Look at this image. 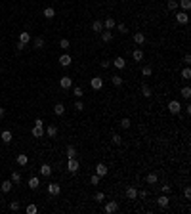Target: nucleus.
Masks as SVG:
<instances>
[{"label": "nucleus", "instance_id": "37", "mask_svg": "<svg viewBox=\"0 0 191 214\" xmlns=\"http://www.w3.org/2000/svg\"><path fill=\"white\" fill-rule=\"evenodd\" d=\"M73 94H75L76 96V98H82V88H80V86H75V88H73Z\"/></svg>", "mask_w": 191, "mask_h": 214}, {"label": "nucleus", "instance_id": "53", "mask_svg": "<svg viewBox=\"0 0 191 214\" xmlns=\"http://www.w3.org/2000/svg\"><path fill=\"white\" fill-rule=\"evenodd\" d=\"M138 197H142V199H145V197H147V191H138Z\"/></svg>", "mask_w": 191, "mask_h": 214}, {"label": "nucleus", "instance_id": "46", "mask_svg": "<svg viewBox=\"0 0 191 214\" xmlns=\"http://www.w3.org/2000/svg\"><path fill=\"white\" fill-rule=\"evenodd\" d=\"M151 73H153L151 67H143V69H142V75H143V76H151Z\"/></svg>", "mask_w": 191, "mask_h": 214}, {"label": "nucleus", "instance_id": "50", "mask_svg": "<svg viewBox=\"0 0 191 214\" xmlns=\"http://www.w3.org/2000/svg\"><path fill=\"white\" fill-rule=\"evenodd\" d=\"M184 63H185V65H189V63H191V56H189V54H185V56H184Z\"/></svg>", "mask_w": 191, "mask_h": 214}, {"label": "nucleus", "instance_id": "40", "mask_svg": "<svg viewBox=\"0 0 191 214\" xmlns=\"http://www.w3.org/2000/svg\"><path fill=\"white\" fill-rule=\"evenodd\" d=\"M130 124H132L130 119H120V126L122 128H130Z\"/></svg>", "mask_w": 191, "mask_h": 214}, {"label": "nucleus", "instance_id": "44", "mask_svg": "<svg viewBox=\"0 0 191 214\" xmlns=\"http://www.w3.org/2000/svg\"><path fill=\"white\" fill-rule=\"evenodd\" d=\"M178 8V2L176 0H168V10H176Z\"/></svg>", "mask_w": 191, "mask_h": 214}, {"label": "nucleus", "instance_id": "38", "mask_svg": "<svg viewBox=\"0 0 191 214\" xmlns=\"http://www.w3.org/2000/svg\"><path fill=\"white\" fill-rule=\"evenodd\" d=\"M103 199H105V195H103L101 191H99V193H95V195H94V201H95V203H103Z\"/></svg>", "mask_w": 191, "mask_h": 214}, {"label": "nucleus", "instance_id": "47", "mask_svg": "<svg viewBox=\"0 0 191 214\" xmlns=\"http://www.w3.org/2000/svg\"><path fill=\"white\" fill-rule=\"evenodd\" d=\"M170 191H172V185H170V184H165V185H162V193H170Z\"/></svg>", "mask_w": 191, "mask_h": 214}, {"label": "nucleus", "instance_id": "16", "mask_svg": "<svg viewBox=\"0 0 191 214\" xmlns=\"http://www.w3.org/2000/svg\"><path fill=\"white\" fill-rule=\"evenodd\" d=\"M12 185H13V184H12V180H4L2 184H0V189H2L4 193H8V191L12 189Z\"/></svg>", "mask_w": 191, "mask_h": 214}, {"label": "nucleus", "instance_id": "42", "mask_svg": "<svg viewBox=\"0 0 191 214\" xmlns=\"http://www.w3.org/2000/svg\"><path fill=\"white\" fill-rule=\"evenodd\" d=\"M19 180H21V174H19V172H12V182H13V184H17Z\"/></svg>", "mask_w": 191, "mask_h": 214}, {"label": "nucleus", "instance_id": "9", "mask_svg": "<svg viewBox=\"0 0 191 214\" xmlns=\"http://www.w3.org/2000/svg\"><path fill=\"white\" fill-rule=\"evenodd\" d=\"M71 61H73V57L69 56V54H63V56L60 57V65H61V67H69Z\"/></svg>", "mask_w": 191, "mask_h": 214}, {"label": "nucleus", "instance_id": "10", "mask_svg": "<svg viewBox=\"0 0 191 214\" xmlns=\"http://www.w3.org/2000/svg\"><path fill=\"white\" fill-rule=\"evenodd\" d=\"M92 88H94V90H101V88H103L101 76H94V79H92Z\"/></svg>", "mask_w": 191, "mask_h": 214}, {"label": "nucleus", "instance_id": "36", "mask_svg": "<svg viewBox=\"0 0 191 214\" xmlns=\"http://www.w3.org/2000/svg\"><path fill=\"white\" fill-rule=\"evenodd\" d=\"M113 84H115V86H122V76H119V75H115V76H113Z\"/></svg>", "mask_w": 191, "mask_h": 214}, {"label": "nucleus", "instance_id": "45", "mask_svg": "<svg viewBox=\"0 0 191 214\" xmlns=\"http://www.w3.org/2000/svg\"><path fill=\"white\" fill-rule=\"evenodd\" d=\"M73 107H75L76 111H82V109H84V103H82V101L79 99V101H75V105H73Z\"/></svg>", "mask_w": 191, "mask_h": 214}, {"label": "nucleus", "instance_id": "13", "mask_svg": "<svg viewBox=\"0 0 191 214\" xmlns=\"http://www.w3.org/2000/svg\"><path fill=\"white\" fill-rule=\"evenodd\" d=\"M15 161H17V165H19V166H27V163H29V157H27L25 153H21V155H17Z\"/></svg>", "mask_w": 191, "mask_h": 214}, {"label": "nucleus", "instance_id": "25", "mask_svg": "<svg viewBox=\"0 0 191 214\" xmlns=\"http://www.w3.org/2000/svg\"><path fill=\"white\" fill-rule=\"evenodd\" d=\"M134 42L136 44H143L145 42V35L143 33H134Z\"/></svg>", "mask_w": 191, "mask_h": 214}, {"label": "nucleus", "instance_id": "32", "mask_svg": "<svg viewBox=\"0 0 191 214\" xmlns=\"http://www.w3.org/2000/svg\"><path fill=\"white\" fill-rule=\"evenodd\" d=\"M60 48H63V50H69V48H71L69 40H67V38H61V40H60Z\"/></svg>", "mask_w": 191, "mask_h": 214}, {"label": "nucleus", "instance_id": "41", "mask_svg": "<svg viewBox=\"0 0 191 214\" xmlns=\"http://www.w3.org/2000/svg\"><path fill=\"white\" fill-rule=\"evenodd\" d=\"M180 4H181L184 10H189V8H191V0H180Z\"/></svg>", "mask_w": 191, "mask_h": 214}, {"label": "nucleus", "instance_id": "33", "mask_svg": "<svg viewBox=\"0 0 191 214\" xmlns=\"http://www.w3.org/2000/svg\"><path fill=\"white\" fill-rule=\"evenodd\" d=\"M181 96H184L185 99H189V98H191V88H189V86H185V88H181Z\"/></svg>", "mask_w": 191, "mask_h": 214}, {"label": "nucleus", "instance_id": "6", "mask_svg": "<svg viewBox=\"0 0 191 214\" xmlns=\"http://www.w3.org/2000/svg\"><path fill=\"white\" fill-rule=\"evenodd\" d=\"M101 23H103V29H107V31H111V29H115V27H117V21L113 19V17H107V19L101 21Z\"/></svg>", "mask_w": 191, "mask_h": 214}, {"label": "nucleus", "instance_id": "1", "mask_svg": "<svg viewBox=\"0 0 191 214\" xmlns=\"http://www.w3.org/2000/svg\"><path fill=\"white\" fill-rule=\"evenodd\" d=\"M79 168H80V165H79V161H76V157L69 159V163H67V170H69L71 174H76V172H79Z\"/></svg>", "mask_w": 191, "mask_h": 214}, {"label": "nucleus", "instance_id": "21", "mask_svg": "<svg viewBox=\"0 0 191 214\" xmlns=\"http://www.w3.org/2000/svg\"><path fill=\"white\" fill-rule=\"evenodd\" d=\"M54 113H56L57 117H61L63 113H65V105H63V103H56V107H54Z\"/></svg>", "mask_w": 191, "mask_h": 214}, {"label": "nucleus", "instance_id": "3", "mask_svg": "<svg viewBox=\"0 0 191 214\" xmlns=\"http://www.w3.org/2000/svg\"><path fill=\"white\" fill-rule=\"evenodd\" d=\"M176 21H178L180 25H187V21H189L187 12H178V13H176Z\"/></svg>", "mask_w": 191, "mask_h": 214}, {"label": "nucleus", "instance_id": "18", "mask_svg": "<svg viewBox=\"0 0 191 214\" xmlns=\"http://www.w3.org/2000/svg\"><path fill=\"white\" fill-rule=\"evenodd\" d=\"M38 185H40V180L36 178V176L29 178V188H31V189H38Z\"/></svg>", "mask_w": 191, "mask_h": 214}, {"label": "nucleus", "instance_id": "43", "mask_svg": "<svg viewBox=\"0 0 191 214\" xmlns=\"http://www.w3.org/2000/svg\"><path fill=\"white\" fill-rule=\"evenodd\" d=\"M10 210L17 212V210H19V203H17V201H12V203H10Z\"/></svg>", "mask_w": 191, "mask_h": 214}, {"label": "nucleus", "instance_id": "15", "mask_svg": "<svg viewBox=\"0 0 191 214\" xmlns=\"http://www.w3.org/2000/svg\"><path fill=\"white\" fill-rule=\"evenodd\" d=\"M92 31H94V33H101V31H103V23L99 19L92 21Z\"/></svg>", "mask_w": 191, "mask_h": 214}, {"label": "nucleus", "instance_id": "28", "mask_svg": "<svg viewBox=\"0 0 191 214\" xmlns=\"http://www.w3.org/2000/svg\"><path fill=\"white\" fill-rule=\"evenodd\" d=\"M132 57H134V61H142L143 60V52L142 50H134V52H132Z\"/></svg>", "mask_w": 191, "mask_h": 214}, {"label": "nucleus", "instance_id": "31", "mask_svg": "<svg viewBox=\"0 0 191 214\" xmlns=\"http://www.w3.org/2000/svg\"><path fill=\"white\" fill-rule=\"evenodd\" d=\"M181 79H184V80H189V79H191V71H189V67H185V69L181 71Z\"/></svg>", "mask_w": 191, "mask_h": 214}, {"label": "nucleus", "instance_id": "8", "mask_svg": "<svg viewBox=\"0 0 191 214\" xmlns=\"http://www.w3.org/2000/svg\"><path fill=\"white\" fill-rule=\"evenodd\" d=\"M157 203H159V207H161V208H166V207H168V203H170V199H168V195H166V193H162L161 197L157 199Z\"/></svg>", "mask_w": 191, "mask_h": 214}, {"label": "nucleus", "instance_id": "24", "mask_svg": "<svg viewBox=\"0 0 191 214\" xmlns=\"http://www.w3.org/2000/svg\"><path fill=\"white\" fill-rule=\"evenodd\" d=\"M19 42H23V44H29L31 42V35L27 33V31H23V33L19 35Z\"/></svg>", "mask_w": 191, "mask_h": 214}, {"label": "nucleus", "instance_id": "49", "mask_svg": "<svg viewBox=\"0 0 191 214\" xmlns=\"http://www.w3.org/2000/svg\"><path fill=\"white\" fill-rule=\"evenodd\" d=\"M27 212H29V214H35V212H36V204H29V207H27Z\"/></svg>", "mask_w": 191, "mask_h": 214}, {"label": "nucleus", "instance_id": "26", "mask_svg": "<svg viewBox=\"0 0 191 214\" xmlns=\"http://www.w3.org/2000/svg\"><path fill=\"white\" fill-rule=\"evenodd\" d=\"M33 136H35V138H42V136H44V128H42V126H35V128H33Z\"/></svg>", "mask_w": 191, "mask_h": 214}, {"label": "nucleus", "instance_id": "35", "mask_svg": "<svg viewBox=\"0 0 191 214\" xmlns=\"http://www.w3.org/2000/svg\"><path fill=\"white\" fill-rule=\"evenodd\" d=\"M99 182H101V176H98V174H94L92 178H90V184L92 185H99Z\"/></svg>", "mask_w": 191, "mask_h": 214}, {"label": "nucleus", "instance_id": "30", "mask_svg": "<svg viewBox=\"0 0 191 214\" xmlns=\"http://www.w3.org/2000/svg\"><path fill=\"white\" fill-rule=\"evenodd\" d=\"M145 182H147V184H157V174H153V172L147 174L145 176Z\"/></svg>", "mask_w": 191, "mask_h": 214}, {"label": "nucleus", "instance_id": "56", "mask_svg": "<svg viewBox=\"0 0 191 214\" xmlns=\"http://www.w3.org/2000/svg\"><path fill=\"white\" fill-rule=\"evenodd\" d=\"M4 115H6V111H4V107H0V119H4Z\"/></svg>", "mask_w": 191, "mask_h": 214}, {"label": "nucleus", "instance_id": "27", "mask_svg": "<svg viewBox=\"0 0 191 214\" xmlns=\"http://www.w3.org/2000/svg\"><path fill=\"white\" fill-rule=\"evenodd\" d=\"M40 174H42V176H50V174H52V166H50V165H42V166H40Z\"/></svg>", "mask_w": 191, "mask_h": 214}, {"label": "nucleus", "instance_id": "20", "mask_svg": "<svg viewBox=\"0 0 191 214\" xmlns=\"http://www.w3.org/2000/svg\"><path fill=\"white\" fill-rule=\"evenodd\" d=\"M33 44H35L36 50H42L44 48V38H42V36H36V38L33 40Z\"/></svg>", "mask_w": 191, "mask_h": 214}, {"label": "nucleus", "instance_id": "17", "mask_svg": "<svg viewBox=\"0 0 191 214\" xmlns=\"http://www.w3.org/2000/svg\"><path fill=\"white\" fill-rule=\"evenodd\" d=\"M46 134L50 136V138H56V136H57V126L56 124H50L48 128H46Z\"/></svg>", "mask_w": 191, "mask_h": 214}, {"label": "nucleus", "instance_id": "51", "mask_svg": "<svg viewBox=\"0 0 191 214\" xmlns=\"http://www.w3.org/2000/svg\"><path fill=\"white\" fill-rule=\"evenodd\" d=\"M25 46H27V44H23V42H17V44H15V48H17V52H21V50H23Z\"/></svg>", "mask_w": 191, "mask_h": 214}, {"label": "nucleus", "instance_id": "55", "mask_svg": "<svg viewBox=\"0 0 191 214\" xmlns=\"http://www.w3.org/2000/svg\"><path fill=\"white\" fill-rule=\"evenodd\" d=\"M35 126H42V119H36L35 121Z\"/></svg>", "mask_w": 191, "mask_h": 214}, {"label": "nucleus", "instance_id": "7", "mask_svg": "<svg viewBox=\"0 0 191 214\" xmlns=\"http://www.w3.org/2000/svg\"><path fill=\"white\" fill-rule=\"evenodd\" d=\"M48 193H50V195H60V193H61L60 184H48Z\"/></svg>", "mask_w": 191, "mask_h": 214}, {"label": "nucleus", "instance_id": "39", "mask_svg": "<svg viewBox=\"0 0 191 214\" xmlns=\"http://www.w3.org/2000/svg\"><path fill=\"white\" fill-rule=\"evenodd\" d=\"M111 138H113V143H115V145H120V143H122V138H120L119 134H113Z\"/></svg>", "mask_w": 191, "mask_h": 214}, {"label": "nucleus", "instance_id": "4", "mask_svg": "<svg viewBox=\"0 0 191 214\" xmlns=\"http://www.w3.org/2000/svg\"><path fill=\"white\" fill-rule=\"evenodd\" d=\"M117 210H119V203H117V201H109L105 204V212L107 214H113V212H117Z\"/></svg>", "mask_w": 191, "mask_h": 214}, {"label": "nucleus", "instance_id": "23", "mask_svg": "<svg viewBox=\"0 0 191 214\" xmlns=\"http://www.w3.org/2000/svg\"><path fill=\"white\" fill-rule=\"evenodd\" d=\"M0 138H2V142H4V143H10V142H12V132H10V130H4Z\"/></svg>", "mask_w": 191, "mask_h": 214}, {"label": "nucleus", "instance_id": "54", "mask_svg": "<svg viewBox=\"0 0 191 214\" xmlns=\"http://www.w3.org/2000/svg\"><path fill=\"white\" fill-rule=\"evenodd\" d=\"M109 65H111V61H101V67H103V69H107Z\"/></svg>", "mask_w": 191, "mask_h": 214}, {"label": "nucleus", "instance_id": "29", "mask_svg": "<svg viewBox=\"0 0 191 214\" xmlns=\"http://www.w3.org/2000/svg\"><path fill=\"white\" fill-rule=\"evenodd\" d=\"M142 94H143V98H151L153 92H151V88H149L147 84H143V86H142Z\"/></svg>", "mask_w": 191, "mask_h": 214}, {"label": "nucleus", "instance_id": "19", "mask_svg": "<svg viewBox=\"0 0 191 214\" xmlns=\"http://www.w3.org/2000/svg\"><path fill=\"white\" fill-rule=\"evenodd\" d=\"M42 15L46 17V19H52L54 15H56V10L54 8H44V12H42Z\"/></svg>", "mask_w": 191, "mask_h": 214}, {"label": "nucleus", "instance_id": "11", "mask_svg": "<svg viewBox=\"0 0 191 214\" xmlns=\"http://www.w3.org/2000/svg\"><path fill=\"white\" fill-rule=\"evenodd\" d=\"M99 35H101V40H103V42H111V40H113V33H111V31H107V29H103Z\"/></svg>", "mask_w": 191, "mask_h": 214}, {"label": "nucleus", "instance_id": "22", "mask_svg": "<svg viewBox=\"0 0 191 214\" xmlns=\"http://www.w3.org/2000/svg\"><path fill=\"white\" fill-rule=\"evenodd\" d=\"M126 197L128 199H136L138 197V189L136 188H126Z\"/></svg>", "mask_w": 191, "mask_h": 214}, {"label": "nucleus", "instance_id": "5", "mask_svg": "<svg viewBox=\"0 0 191 214\" xmlns=\"http://www.w3.org/2000/svg\"><path fill=\"white\" fill-rule=\"evenodd\" d=\"M107 172H109V168L103 165V163H98V165H95V174H98V176H101V178H103Z\"/></svg>", "mask_w": 191, "mask_h": 214}, {"label": "nucleus", "instance_id": "57", "mask_svg": "<svg viewBox=\"0 0 191 214\" xmlns=\"http://www.w3.org/2000/svg\"><path fill=\"white\" fill-rule=\"evenodd\" d=\"M184 107H185V113H187V115H189V113H191V105L187 103V105H184Z\"/></svg>", "mask_w": 191, "mask_h": 214}, {"label": "nucleus", "instance_id": "14", "mask_svg": "<svg viewBox=\"0 0 191 214\" xmlns=\"http://www.w3.org/2000/svg\"><path fill=\"white\" fill-rule=\"evenodd\" d=\"M111 63H113V65L117 67V69H124V67H126V61H124V57H117V60H113Z\"/></svg>", "mask_w": 191, "mask_h": 214}, {"label": "nucleus", "instance_id": "34", "mask_svg": "<svg viewBox=\"0 0 191 214\" xmlns=\"http://www.w3.org/2000/svg\"><path fill=\"white\" fill-rule=\"evenodd\" d=\"M67 157H69V159H73V157H76V149L73 147V145H69V147H67Z\"/></svg>", "mask_w": 191, "mask_h": 214}, {"label": "nucleus", "instance_id": "48", "mask_svg": "<svg viewBox=\"0 0 191 214\" xmlns=\"http://www.w3.org/2000/svg\"><path fill=\"white\" fill-rule=\"evenodd\" d=\"M119 33H122V35L128 33V29H126V25H124V23H119Z\"/></svg>", "mask_w": 191, "mask_h": 214}, {"label": "nucleus", "instance_id": "52", "mask_svg": "<svg viewBox=\"0 0 191 214\" xmlns=\"http://www.w3.org/2000/svg\"><path fill=\"white\" fill-rule=\"evenodd\" d=\"M184 195H185V199H189V197H191V189L185 188V189H184Z\"/></svg>", "mask_w": 191, "mask_h": 214}, {"label": "nucleus", "instance_id": "2", "mask_svg": "<svg viewBox=\"0 0 191 214\" xmlns=\"http://www.w3.org/2000/svg\"><path fill=\"white\" fill-rule=\"evenodd\" d=\"M168 111H170L172 115H178V113L181 111V105H180V101H176V99H172V101L168 103Z\"/></svg>", "mask_w": 191, "mask_h": 214}, {"label": "nucleus", "instance_id": "12", "mask_svg": "<svg viewBox=\"0 0 191 214\" xmlns=\"http://www.w3.org/2000/svg\"><path fill=\"white\" fill-rule=\"evenodd\" d=\"M60 86H61V88H71V86H73V80H71V76H63V79L60 80Z\"/></svg>", "mask_w": 191, "mask_h": 214}]
</instances>
